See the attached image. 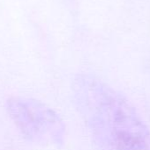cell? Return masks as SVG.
Listing matches in <instances>:
<instances>
[{
	"mask_svg": "<svg viewBox=\"0 0 150 150\" xmlns=\"http://www.w3.org/2000/svg\"><path fill=\"white\" fill-rule=\"evenodd\" d=\"M76 107L102 150H150V128L119 91L91 74L72 82Z\"/></svg>",
	"mask_w": 150,
	"mask_h": 150,
	"instance_id": "1",
	"label": "cell"
},
{
	"mask_svg": "<svg viewBox=\"0 0 150 150\" xmlns=\"http://www.w3.org/2000/svg\"><path fill=\"white\" fill-rule=\"evenodd\" d=\"M8 110L18 127L29 140L57 147L64 144L65 123L44 104L34 99L12 98L8 102Z\"/></svg>",
	"mask_w": 150,
	"mask_h": 150,
	"instance_id": "2",
	"label": "cell"
}]
</instances>
